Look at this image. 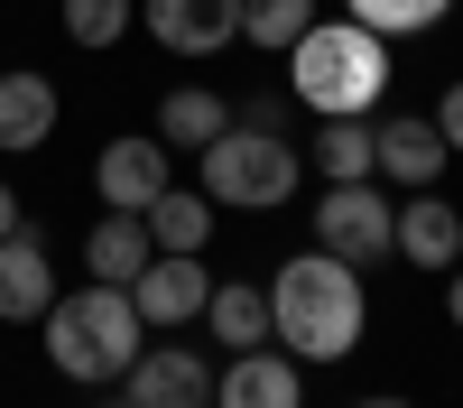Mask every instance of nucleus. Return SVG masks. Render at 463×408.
I'll list each match as a JSON object with an SVG mask.
<instances>
[{
    "mask_svg": "<svg viewBox=\"0 0 463 408\" xmlns=\"http://www.w3.org/2000/svg\"><path fill=\"white\" fill-rule=\"evenodd\" d=\"M148 37L167 56H213L241 37V0H148Z\"/></svg>",
    "mask_w": 463,
    "mask_h": 408,
    "instance_id": "obj_12",
    "label": "nucleus"
},
{
    "mask_svg": "<svg viewBox=\"0 0 463 408\" xmlns=\"http://www.w3.org/2000/svg\"><path fill=\"white\" fill-rule=\"evenodd\" d=\"M316 251L353 260V270L399 260V204L380 195V185H325L316 195Z\"/></svg>",
    "mask_w": 463,
    "mask_h": 408,
    "instance_id": "obj_5",
    "label": "nucleus"
},
{
    "mask_svg": "<svg viewBox=\"0 0 463 408\" xmlns=\"http://www.w3.org/2000/svg\"><path fill=\"white\" fill-rule=\"evenodd\" d=\"M288 93L316 121H371V102L390 93V37H371L362 19H316L288 47Z\"/></svg>",
    "mask_w": 463,
    "mask_h": 408,
    "instance_id": "obj_2",
    "label": "nucleus"
},
{
    "mask_svg": "<svg viewBox=\"0 0 463 408\" xmlns=\"http://www.w3.org/2000/svg\"><path fill=\"white\" fill-rule=\"evenodd\" d=\"M325 185H371V121H316V158Z\"/></svg>",
    "mask_w": 463,
    "mask_h": 408,
    "instance_id": "obj_19",
    "label": "nucleus"
},
{
    "mask_svg": "<svg viewBox=\"0 0 463 408\" xmlns=\"http://www.w3.org/2000/svg\"><path fill=\"white\" fill-rule=\"evenodd\" d=\"M371 325V297H362V270L334 251H297L279 279H269V334L279 353L297 362H343Z\"/></svg>",
    "mask_w": 463,
    "mask_h": 408,
    "instance_id": "obj_1",
    "label": "nucleus"
},
{
    "mask_svg": "<svg viewBox=\"0 0 463 408\" xmlns=\"http://www.w3.org/2000/svg\"><path fill=\"white\" fill-rule=\"evenodd\" d=\"M56 307V260H47V232H0V325H37Z\"/></svg>",
    "mask_w": 463,
    "mask_h": 408,
    "instance_id": "obj_11",
    "label": "nucleus"
},
{
    "mask_svg": "<svg viewBox=\"0 0 463 408\" xmlns=\"http://www.w3.org/2000/svg\"><path fill=\"white\" fill-rule=\"evenodd\" d=\"M343 10H353L371 37H417V28H436L454 0H343Z\"/></svg>",
    "mask_w": 463,
    "mask_h": 408,
    "instance_id": "obj_21",
    "label": "nucleus"
},
{
    "mask_svg": "<svg viewBox=\"0 0 463 408\" xmlns=\"http://www.w3.org/2000/svg\"><path fill=\"white\" fill-rule=\"evenodd\" d=\"M353 408H408V399H353Z\"/></svg>",
    "mask_w": 463,
    "mask_h": 408,
    "instance_id": "obj_27",
    "label": "nucleus"
},
{
    "mask_svg": "<svg viewBox=\"0 0 463 408\" xmlns=\"http://www.w3.org/2000/svg\"><path fill=\"white\" fill-rule=\"evenodd\" d=\"M167 176H176V148H167L158 130H121V139L93 158V185H102L111 213H148V204L167 195Z\"/></svg>",
    "mask_w": 463,
    "mask_h": 408,
    "instance_id": "obj_6",
    "label": "nucleus"
},
{
    "mask_svg": "<svg viewBox=\"0 0 463 408\" xmlns=\"http://www.w3.org/2000/svg\"><path fill=\"white\" fill-rule=\"evenodd\" d=\"M204 325L222 334V353H250V344H269V288H250V279H222V288L204 297Z\"/></svg>",
    "mask_w": 463,
    "mask_h": 408,
    "instance_id": "obj_17",
    "label": "nucleus"
},
{
    "mask_svg": "<svg viewBox=\"0 0 463 408\" xmlns=\"http://www.w3.org/2000/svg\"><path fill=\"white\" fill-rule=\"evenodd\" d=\"M47 139H56V84L37 65H10L0 74V148L19 158V148H47Z\"/></svg>",
    "mask_w": 463,
    "mask_h": 408,
    "instance_id": "obj_14",
    "label": "nucleus"
},
{
    "mask_svg": "<svg viewBox=\"0 0 463 408\" xmlns=\"http://www.w3.org/2000/svg\"><path fill=\"white\" fill-rule=\"evenodd\" d=\"M121 399H139V408H213V362L195 344H158V353H139L121 371Z\"/></svg>",
    "mask_w": 463,
    "mask_h": 408,
    "instance_id": "obj_8",
    "label": "nucleus"
},
{
    "mask_svg": "<svg viewBox=\"0 0 463 408\" xmlns=\"http://www.w3.org/2000/svg\"><path fill=\"white\" fill-rule=\"evenodd\" d=\"M297 176H306V158H297L288 130H241L232 121L222 139L195 148V185L213 195V213H279L297 195Z\"/></svg>",
    "mask_w": 463,
    "mask_h": 408,
    "instance_id": "obj_4",
    "label": "nucleus"
},
{
    "mask_svg": "<svg viewBox=\"0 0 463 408\" xmlns=\"http://www.w3.org/2000/svg\"><path fill=\"white\" fill-rule=\"evenodd\" d=\"M436 130H445V148L463 158V84H445V102H436Z\"/></svg>",
    "mask_w": 463,
    "mask_h": 408,
    "instance_id": "obj_24",
    "label": "nucleus"
},
{
    "mask_svg": "<svg viewBox=\"0 0 463 408\" xmlns=\"http://www.w3.org/2000/svg\"><path fill=\"white\" fill-rule=\"evenodd\" d=\"M204 297H213V279H204V260H195V251H158V260L130 279L139 325H204Z\"/></svg>",
    "mask_w": 463,
    "mask_h": 408,
    "instance_id": "obj_10",
    "label": "nucleus"
},
{
    "mask_svg": "<svg viewBox=\"0 0 463 408\" xmlns=\"http://www.w3.org/2000/svg\"><path fill=\"white\" fill-rule=\"evenodd\" d=\"M102 408H139V399H102Z\"/></svg>",
    "mask_w": 463,
    "mask_h": 408,
    "instance_id": "obj_28",
    "label": "nucleus"
},
{
    "mask_svg": "<svg viewBox=\"0 0 463 408\" xmlns=\"http://www.w3.org/2000/svg\"><path fill=\"white\" fill-rule=\"evenodd\" d=\"M139 270H148V213H102L93 232H84V279L130 288Z\"/></svg>",
    "mask_w": 463,
    "mask_h": 408,
    "instance_id": "obj_16",
    "label": "nucleus"
},
{
    "mask_svg": "<svg viewBox=\"0 0 463 408\" xmlns=\"http://www.w3.org/2000/svg\"><path fill=\"white\" fill-rule=\"evenodd\" d=\"M222 130H232V93H222V84H167V93H158V139H167V148L195 158V148L222 139Z\"/></svg>",
    "mask_w": 463,
    "mask_h": 408,
    "instance_id": "obj_15",
    "label": "nucleus"
},
{
    "mask_svg": "<svg viewBox=\"0 0 463 408\" xmlns=\"http://www.w3.org/2000/svg\"><path fill=\"white\" fill-rule=\"evenodd\" d=\"M148 242H158V251H204L213 242V195H204V185H195V195L167 185V195L148 204Z\"/></svg>",
    "mask_w": 463,
    "mask_h": 408,
    "instance_id": "obj_18",
    "label": "nucleus"
},
{
    "mask_svg": "<svg viewBox=\"0 0 463 408\" xmlns=\"http://www.w3.org/2000/svg\"><path fill=\"white\" fill-rule=\"evenodd\" d=\"M0 232H19V195H10V185H0Z\"/></svg>",
    "mask_w": 463,
    "mask_h": 408,
    "instance_id": "obj_26",
    "label": "nucleus"
},
{
    "mask_svg": "<svg viewBox=\"0 0 463 408\" xmlns=\"http://www.w3.org/2000/svg\"><path fill=\"white\" fill-rule=\"evenodd\" d=\"M130 28V0H65V37L74 47H121Z\"/></svg>",
    "mask_w": 463,
    "mask_h": 408,
    "instance_id": "obj_22",
    "label": "nucleus"
},
{
    "mask_svg": "<svg viewBox=\"0 0 463 408\" xmlns=\"http://www.w3.org/2000/svg\"><path fill=\"white\" fill-rule=\"evenodd\" d=\"M37 334H47V362L65 371L74 390H111L148 353V325L130 307V288H102V279H84L74 297H56V307L37 316Z\"/></svg>",
    "mask_w": 463,
    "mask_h": 408,
    "instance_id": "obj_3",
    "label": "nucleus"
},
{
    "mask_svg": "<svg viewBox=\"0 0 463 408\" xmlns=\"http://www.w3.org/2000/svg\"><path fill=\"white\" fill-rule=\"evenodd\" d=\"M306 28H316V0H241V37L269 56H288Z\"/></svg>",
    "mask_w": 463,
    "mask_h": 408,
    "instance_id": "obj_20",
    "label": "nucleus"
},
{
    "mask_svg": "<svg viewBox=\"0 0 463 408\" xmlns=\"http://www.w3.org/2000/svg\"><path fill=\"white\" fill-rule=\"evenodd\" d=\"M213 408H306V362L297 353H269V344L232 353L213 371Z\"/></svg>",
    "mask_w": 463,
    "mask_h": 408,
    "instance_id": "obj_9",
    "label": "nucleus"
},
{
    "mask_svg": "<svg viewBox=\"0 0 463 408\" xmlns=\"http://www.w3.org/2000/svg\"><path fill=\"white\" fill-rule=\"evenodd\" d=\"M445 130L436 121H417V111H390V121H371V176H390L408 185V195H427V185L445 176Z\"/></svg>",
    "mask_w": 463,
    "mask_h": 408,
    "instance_id": "obj_7",
    "label": "nucleus"
},
{
    "mask_svg": "<svg viewBox=\"0 0 463 408\" xmlns=\"http://www.w3.org/2000/svg\"><path fill=\"white\" fill-rule=\"evenodd\" d=\"M399 260H408V270H454V260H463V213L436 195V185L399 204Z\"/></svg>",
    "mask_w": 463,
    "mask_h": 408,
    "instance_id": "obj_13",
    "label": "nucleus"
},
{
    "mask_svg": "<svg viewBox=\"0 0 463 408\" xmlns=\"http://www.w3.org/2000/svg\"><path fill=\"white\" fill-rule=\"evenodd\" d=\"M288 111H297V93H288V84H260V93H232V121H241V130H288Z\"/></svg>",
    "mask_w": 463,
    "mask_h": 408,
    "instance_id": "obj_23",
    "label": "nucleus"
},
{
    "mask_svg": "<svg viewBox=\"0 0 463 408\" xmlns=\"http://www.w3.org/2000/svg\"><path fill=\"white\" fill-rule=\"evenodd\" d=\"M445 316L463 325V260H454V288H445Z\"/></svg>",
    "mask_w": 463,
    "mask_h": 408,
    "instance_id": "obj_25",
    "label": "nucleus"
}]
</instances>
